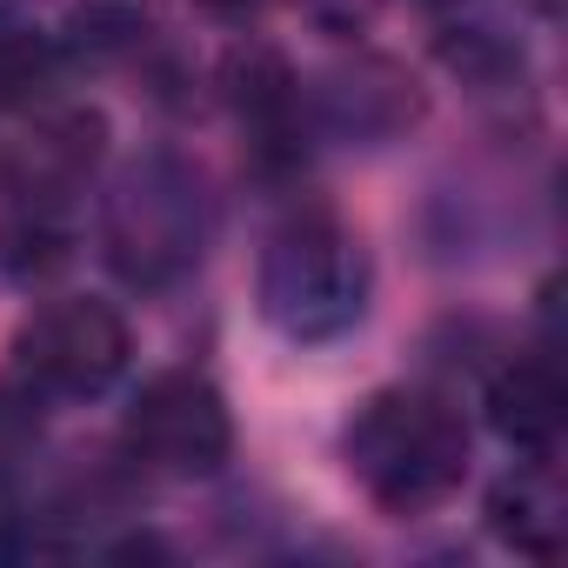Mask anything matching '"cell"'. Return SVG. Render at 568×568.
I'll return each mask as SVG.
<instances>
[{"label": "cell", "instance_id": "7a4b0ae2", "mask_svg": "<svg viewBox=\"0 0 568 568\" xmlns=\"http://www.w3.org/2000/svg\"><path fill=\"white\" fill-rule=\"evenodd\" d=\"M368 308V254L335 214L281 221L261 254V315L288 342H335Z\"/></svg>", "mask_w": 568, "mask_h": 568}, {"label": "cell", "instance_id": "30bf717a", "mask_svg": "<svg viewBox=\"0 0 568 568\" xmlns=\"http://www.w3.org/2000/svg\"><path fill=\"white\" fill-rule=\"evenodd\" d=\"M154 41V0H74L61 54L74 61H134Z\"/></svg>", "mask_w": 568, "mask_h": 568}, {"label": "cell", "instance_id": "9c48e42d", "mask_svg": "<svg viewBox=\"0 0 568 568\" xmlns=\"http://www.w3.org/2000/svg\"><path fill=\"white\" fill-rule=\"evenodd\" d=\"M488 528H495L515 555H535V561H555V555H561L568 495H561V481L541 468V455L488 488Z\"/></svg>", "mask_w": 568, "mask_h": 568}, {"label": "cell", "instance_id": "ba28073f", "mask_svg": "<svg viewBox=\"0 0 568 568\" xmlns=\"http://www.w3.org/2000/svg\"><path fill=\"white\" fill-rule=\"evenodd\" d=\"M101 141H108V128H101V114H88V108H54V114H41L34 134H28L21 154H14V194L68 201V194L94 174Z\"/></svg>", "mask_w": 568, "mask_h": 568}, {"label": "cell", "instance_id": "6da1fadb", "mask_svg": "<svg viewBox=\"0 0 568 568\" xmlns=\"http://www.w3.org/2000/svg\"><path fill=\"white\" fill-rule=\"evenodd\" d=\"M348 468L388 515L442 508L468 475V428L442 395L382 388L348 428Z\"/></svg>", "mask_w": 568, "mask_h": 568}, {"label": "cell", "instance_id": "9a60e30c", "mask_svg": "<svg viewBox=\"0 0 568 568\" xmlns=\"http://www.w3.org/2000/svg\"><path fill=\"white\" fill-rule=\"evenodd\" d=\"M555 8H561V0H535V14H555Z\"/></svg>", "mask_w": 568, "mask_h": 568}, {"label": "cell", "instance_id": "4fadbf2b", "mask_svg": "<svg viewBox=\"0 0 568 568\" xmlns=\"http://www.w3.org/2000/svg\"><path fill=\"white\" fill-rule=\"evenodd\" d=\"M41 442V395L28 382H0V475H14Z\"/></svg>", "mask_w": 568, "mask_h": 568}, {"label": "cell", "instance_id": "52a82bcc", "mask_svg": "<svg viewBox=\"0 0 568 568\" xmlns=\"http://www.w3.org/2000/svg\"><path fill=\"white\" fill-rule=\"evenodd\" d=\"M221 88H227V108L241 114V128L254 134L261 154H295L302 88H295V68L281 61L274 48H261V41L234 48L227 68H221Z\"/></svg>", "mask_w": 568, "mask_h": 568}, {"label": "cell", "instance_id": "8992f818", "mask_svg": "<svg viewBox=\"0 0 568 568\" xmlns=\"http://www.w3.org/2000/svg\"><path fill=\"white\" fill-rule=\"evenodd\" d=\"M481 408H488V428H495L515 455H555V442H561V428H568V388H561V368L541 362V355L508 362V368L488 382Z\"/></svg>", "mask_w": 568, "mask_h": 568}, {"label": "cell", "instance_id": "277c9868", "mask_svg": "<svg viewBox=\"0 0 568 568\" xmlns=\"http://www.w3.org/2000/svg\"><path fill=\"white\" fill-rule=\"evenodd\" d=\"M121 442L141 468L201 481V475H221V462L234 455V415H227V402L207 375L174 368V375H154L128 402Z\"/></svg>", "mask_w": 568, "mask_h": 568}, {"label": "cell", "instance_id": "3957f363", "mask_svg": "<svg viewBox=\"0 0 568 568\" xmlns=\"http://www.w3.org/2000/svg\"><path fill=\"white\" fill-rule=\"evenodd\" d=\"M101 241H108V261L121 267V281H134V288H168V281H181L207 247V187H201V174L174 154L134 161L121 174V187L108 194Z\"/></svg>", "mask_w": 568, "mask_h": 568}, {"label": "cell", "instance_id": "7c38bea8", "mask_svg": "<svg viewBox=\"0 0 568 568\" xmlns=\"http://www.w3.org/2000/svg\"><path fill=\"white\" fill-rule=\"evenodd\" d=\"M0 261L21 281H41L68 261V221H61V201H41V194H21L14 214L0 221Z\"/></svg>", "mask_w": 568, "mask_h": 568}, {"label": "cell", "instance_id": "8fae6325", "mask_svg": "<svg viewBox=\"0 0 568 568\" xmlns=\"http://www.w3.org/2000/svg\"><path fill=\"white\" fill-rule=\"evenodd\" d=\"M61 74V41H48L34 21L0 8V108H34L48 101Z\"/></svg>", "mask_w": 568, "mask_h": 568}, {"label": "cell", "instance_id": "5bb4252c", "mask_svg": "<svg viewBox=\"0 0 568 568\" xmlns=\"http://www.w3.org/2000/svg\"><path fill=\"white\" fill-rule=\"evenodd\" d=\"M194 8H201V14H214V21H254L267 0H194Z\"/></svg>", "mask_w": 568, "mask_h": 568}, {"label": "cell", "instance_id": "5b68a950", "mask_svg": "<svg viewBox=\"0 0 568 568\" xmlns=\"http://www.w3.org/2000/svg\"><path fill=\"white\" fill-rule=\"evenodd\" d=\"M128 322L108 302H48L14 335V375L34 395H101L128 368Z\"/></svg>", "mask_w": 568, "mask_h": 568}, {"label": "cell", "instance_id": "2e32d148", "mask_svg": "<svg viewBox=\"0 0 568 568\" xmlns=\"http://www.w3.org/2000/svg\"><path fill=\"white\" fill-rule=\"evenodd\" d=\"M428 8H448V0H428Z\"/></svg>", "mask_w": 568, "mask_h": 568}]
</instances>
